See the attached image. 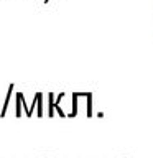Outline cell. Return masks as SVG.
Listing matches in <instances>:
<instances>
[{"instance_id":"1","label":"cell","mask_w":153,"mask_h":158,"mask_svg":"<svg viewBox=\"0 0 153 158\" xmlns=\"http://www.w3.org/2000/svg\"><path fill=\"white\" fill-rule=\"evenodd\" d=\"M13 87H15V84L12 82V84H10V86H8V89H7V96H5V101H3V107H2V110H0V117H5V115H7V110H8L10 101H12Z\"/></svg>"},{"instance_id":"2","label":"cell","mask_w":153,"mask_h":158,"mask_svg":"<svg viewBox=\"0 0 153 158\" xmlns=\"http://www.w3.org/2000/svg\"><path fill=\"white\" fill-rule=\"evenodd\" d=\"M23 101H25V97H23V94L22 92H17V102H15V115L17 117H22V104H23ZM27 110H28V107H25V114H27Z\"/></svg>"}]
</instances>
